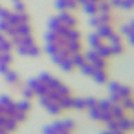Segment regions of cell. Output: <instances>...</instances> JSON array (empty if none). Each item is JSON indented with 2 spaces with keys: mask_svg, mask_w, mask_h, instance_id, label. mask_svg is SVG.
I'll use <instances>...</instances> for the list:
<instances>
[{
  "mask_svg": "<svg viewBox=\"0 0 134 134\" xmlns=\"http://www.w3.org/2000/svg\"><path fill=\"white\" fill-rule=\"evenodd\" d=\"M8 71V64L3 63V62H0V72L2 74H5Z\"/></svg>",
  "mask_w": 134,
  "mask_h": 134,
  "instance_id": "5bb4252c",
  "label": "cell"
},
{
  "mask_svg": "<svg viewBox=\"0 0 134 134\" xmlns=\"http://www.w3.org/2000/svg\"><path fill=\"white\" fill-rule=\"evenodd\" d=\"M0 9H2V8H0Z\"/></svg>",
  "mask_w": 134,
  "mask_h": 134,
  "instance_id": "ac0fdd59",
  "label": "cell"
},
{
  "mask_svg": "<svg viewBox=\"0 0 134 134\" xmlns=\"http://www.w3.org/2000/svg\"><path fill=\"white\" fill-rule=\"evenodd\" d=\"M12 2H14V3H16V2H19V0H12Z\"/></svg>",
  "mask_w": 134,
  "mask_h": 134,
  "instance_id": "2e32d148",
  "label": "cell"
},
{
  "mask_svg": "<svg viewBox=\"0 0 134 134\" xmlns=\"http://www.w3.org/2000/svg\"><path fill=\"white\" fill-rule=\"evenodd\" d=\"M21 44H23V46H26V47L32 46V44H34V38L31 36V34H30V35L21 36Z\"/></svg>",
  "mask_w": 134,
  "mask_h": 134,
  "instance_id": "8992f818",
  "label": "cell"
},
{
  "mask_svg": "<svg viewBox=\"0 0 134 134\" xmlns=\"http://www.w3.org/2000/svg\"><path fill=\"white\" fill-rule=\"evenodd\" d=\"M4 75H5V79H7L9 83H15V82L18 81V75H16V72L11 71V70H8Z\"/></svg>",
  "mask_w": 134,
  "mask_h": 134,
  "instance_id": "277c9868",
  "label": "cell"
},
{
  "mask_svg": "<svg viewBox=\"0 0 134 134\" xmlns=\"http://www.w3.org/2000/svg\"><path fill=\"white\" fill-rule=\"evenodd\" d=\"M39 52H40V50H39L38 46H35V44L27 47V55H30V57H38Z\"/></svg>",
  "mask_w": 134,
  "mask_h": 134,
  "instance_id": "3957f363",
  "label": "cell"
},
{
  "mask_svg": "<svg viewBox=\"0 0 134 134\" xmlns=\"http://www.w3.org/2000/svg\"><path fill=\"white\" fill-rule=\"evenodd\" d=\"M48 26H50V30L55 32V30H57V28L60 26V21H59V19H58V18H52V19L50 20Z\"/></svg>",
  "mask_w": 134,
  "mask_h": 134,
  "instance_id": "ba28073f",
  "label": "cell"
},
{
  "mask_svg": "<svg viewBox=\"0 0 134 134\" xmlns=\"http://www.w3.org/2000/svg\"><path fill=\"white\" fill-rule=\"evenodd\" d=\"M5 21H7L9 26H18V24L20 23V20H19V14H16V12H15V14H11Z\"/></svg>",
  "mask_w": 134,
  "mask_h": 134,
  "instance_id": "7a4b0ae2",
  "label": "cell"
},
{
  "mask_svg": "<svg viewBox=\"0 0 134 134\" xmlns=\"http://www.w3.org/2000/svg\"><path fill=\"white\" fill-rule=\"evenodd\" d=\"M4 40H5V38H4V35H3V34H2V32H0V44H2V43H3Z\"/></svg>",
  "mask_w": 134,
  "mask_h": 134,
  "instance_id": "9a60e30c",
  "label": "cell"
},
{
  "mask_svg": "<svg viewBox=\"0 0 134 134\" xmlns=\"http://www.w3.org/2000/svg\"><path fill=\"white\" fill-rule=\"evenodd\" d=\"M15 5V11H16V14H20V12H24V4L23 3H21L20 2V0H19V2H16V3H14Z\"/></svg>",
  "mask_w": 134,
  "mask_h": 134,
  "instance_id": "30bf717a",
  "label": "cell"
},
{
  "mask_svg": "<svg viewBox=\"0 0 134 134\" xmlns=\"http://www.w3.org/2000/svg\"><path fill=\"white\" fill-rule=\"evenodd\" d=\"M58 46L55 43H48L47 44V47H46V51L50 54V55H54V54H57V51H58Z\"/></svg>",
  "mask_w": 134,
  "mask_h": 134,
  "instance_id": "9c48e42d",
  "label": "cell"
},
{
  "mask_svg": "<svg viewBox=\"0 0 134 134\" xmlns=\"http://www.w3.org/2000/svg\"><path fill=\"white\" fill-rule=\"evenodd\" d=\"M0 62H3L5 64H9L12 62V57L9 52H0Z\"/></svg>",
  "mask_w": 134,
  "mask_h": 134,
  "instance_id": "5b68a950",
  "label": "cell"
},
{
  "mask_svg": "<svg viewBox=\"0 0 134 134\" xmlns=\"http://www.w3.org/2000/svg\"><path fill=\"white\" fill-rule=\"evenodd\" d=\"M9 15H11V12L8 9H4V8L0 9V19H2V20H7Z\"/></svg>",
  "mask_w": 134,
  "mask_h": 134,
  "instance_id": "8fae6325",
  "label": "cell"
},
{
  "mask_svg": "<svg viewBox=\"0 0 134 134\" xmlns=\"http://www.w3.org/2000/svg\"><path fill=\"white\" fill-rule=\"evenodd\" d=\"M15 28H16L18 35H20V36L30 35V34H31V27L27 23H19L18 26H15Z\"/></svg>",
  "mask_w": 134,
  "mask_h": 134,
  "instance_id": "6da1fadb",
  "label": "cell"
},
{
  "mask_svg": "<svg viewBox=\"0 0 134 134\" xmlns=\"http://www.w3.org/2000/svg\"><path fill=\"white\" fill-rule=\"evenodd\" d=\"M8 23H7V21L5 20H2V19H0V32H5V30L8 28Z\"/></svg>",
  "mask_w": 134,
  "mask_h": 134,
  "instance_id": "4fadbf2b",
  "label": "cell"
},
{
  "mask_svg": "<svg viewBox=\"0 0 134 134\" xmlns=\"http://www.w3.org/2000/svg\"><path fill=\"white\" fill-rule=\"evenodd\" d=\"M0 52H2V50H0Z\"/></svg>",
  "mask_w": 134,
  "mask_h": 134,
  "instance_id": "e0dca14e",
  "label": "cell"
},
{
  "mask_svg": "<svg viewBox=\"0 0 134 134\" xmlns=\"http://www.w3.org/2000/svg\"><path fill=\"white\" fill-rule=\"evenodd\" d=\"M70 60H71L72 66H79V67L85 63L83 58H82V57H79V55H72V58H70Z\"/></svg>",
  "mask_w": 134,
  "mask_h": 134,
  "instance_id": "52a82bcc",
  "label": "cell"
},
{
  "mask_svg": "<svg viewBox=\"0 0 134 134\" xmlns=\"http://www.w3.org/2000/svg\"><path fill=\"white\" fill-rule=\"evenodd\" d=\"M97 8H98L99 11H102L103 14H106L107 11L110 9V4H107V3H102V4H99V5H98Z\"/></svg>",
  "mask_w": 134,
  "mask_h": 134,
  "instance_id": "7c38bea8",
  "label": "cell"
}]
</instances>
